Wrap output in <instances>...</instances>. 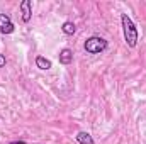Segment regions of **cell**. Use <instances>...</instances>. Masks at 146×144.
<instances>
[{
  "mask_svg": "<svg viewBox=\"0 0 146 144\" xmlns=\"http://www.w3.org/2000/svg\"><path fill=\"white\" fill-rule=\"evenodd\" d=\"M61 31H63L66 36H73V34H75V31H76V27H75V24H73L72 20H66V22L61 26Z\"/></svg>",
  "mask_w": 146,
  "mask_h": 144,
  "instance_id": "8",
  "label": "cell"
},
{
  "mask_svg": "<svg viewBox=\"0 0 146 144\" xmlns=\"http://www.w3.org/2000/svg\"><path fill=\"white\" fill-rule=\"evenodd\" d=\"M14 22L7 14H0V32L2 34H12L14 32Z\"/></svg>",
  "mask_w": 146,
  "mask_h": 144,
  "instance_id": "3",
  "label": "cell"
},
{
  "mask_svg": "<svg viewBox=\"0 0 146 144\" xmlns=\"http://www.w3.org/2000/svg\"><path fill=\"white\" fill-rule=\"evenodd\" d=\"M106 49H107V41L104 37L92 36L85 41V51L90 53V54H100Z\"/></svg>",
  "mask_w": 146,
  "mask_h": 144,
  "instance_id": "2",
  "label": "cell"
},
{
  "mask_svg": "<svg viewBox=\"0 0 146 144\" xmlns=\"http://www.w3.org/2000/svg\"><path fill=\"white\" fill-rule=\"evenodd\" d=\"M36 66L39 70H49V68H51V61L46 59L44 56H37L36 58Z\"/></svg>",
  "mask_w": 146,
  "mask_h": 144,
  "instance_id": "7",
  "label": "cell"
},
{
  "mask_svg": "<svg viewBox=\"0 0 146 144\" xmlns=\"http://www.w3.org/2000/svg\"><path fill=\"white\" fill-rule=\"evenodd\" d=\"M75 139H76V143L78 144H94V139H92V136L88 134V132H78L76 136H75Z\"/></svg>",
  "mask_w": 146,
  "mask_h": 144,
  "instance_id": "6",
  "label": "cell"
},
{
  "mask_svg": "<svg viewBox=\"0 0 146 144\" xmlns=\"http://www.w3.org/2000/svg\"><path fill=\"white\" fill-rule=\"evenodd\" d=\"M72 61H73V51L72 49H68V48L61 49L60 51V63L61 65H70Z\"/></svg>",
  "mask_w": 146,
  "mask_h": 144,
  "instance_id": "5",
  "label": "cell"
},
{
  "mask_svg": "<svg viewBox=\"0 0 146 144\" xmlns=\"http://www.w3.org/2000/svg\"><path fill=\"white\" fill-rule=\"evenodd\" d=\"M2 66H5V56L3 54H0V68Z\"/></svg>",
  "mask_w": 146,
  "mask_h": 144,
  "instance_id": "9",
  "label": "cell"
},
{
  "mask_svg": "<svg viewBox=\"0 0 146 144\" xmlns=\"http://www.w3.org/2000/svg\"><path fill=\"white\" fill-rule=\"evenodd\" d=\"M121 22H122V31H124L126 44L129 48H136V44H138V29H136L134 22L131 20V17L127 14L121 15Z\"/></svg>",
  "mask_w": 146,
  "mask_h": 144,
  "instance_id": "1",
  "label": "cell"
},
{
  "mask_svg": "<svg viewBox=\"0 0 146 144\" xmlns=\"http://www.w3.org/2000/svg\"><path fill=\"white\" fill-rule=\"evenodd\" d=\"M21 12H22V22H29L33 17V3L31 0H22L21 2Z\"/></svg>",
  "mask_w": 146,
  "mask_h": 144,
  "instance_id": "4",
  "label": "cell"
},
{
  "mask_svg": "<svg viewBox=\"0 0 146 144\" xmlns=\"http://www.w3.org/2000/svg\"><path fill=\"white\" fill-rule=\"evenodd\" d=\"M9 144H26L24 141H12V143H9Z\"/></svg>",
  "mask_w": 146,
  "mask_h": 144,
  "instance_id": "10",
  "label": "cell"
}]
</instances>
